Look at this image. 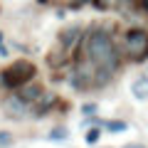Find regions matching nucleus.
Here are the masks:
<instances>
[{
	"label": "nucleus",
	"instance_id": "obj_1",
	"mask_svg": "<svg viewBox=\"0 0 148 148\" xmlns=\"http://www.w3.org/2000/svg\"><path fill=\"white\" fill-rule=\"evenodd\" d=\"M77 59H84L94 69L114 77L119 64H121V52H119V45L111 37V30H106L101 25L84 30L79 45H77Z\"/></svg>",
	"mask_w": 148,
	"mask_h": 148
},
{
	"label": "nucleus",
	"instance_id": "obj_2",
	"mask_svg": "<svg viewBox=\"0 0 148 148\" xmlns=\"http://www.w3.org/2000/svg\"><path fill=\"white\" fill-rule=\"evenodd\" d=\"M35 77H37L35 62H30V59H17V62H12L10 67H5L0 72V86L8 89V91H17L20 86L30 84Z\"/></svg>",
	"mask_w": 148,
	"mask_h": 148
},
{
	"label": "nucleus",
	"instance_id": "obj_3",
	"mask_svg": "<svg viewBox=\"0 0 148 148\" xmlns=\"http://www.w3.org/2000/svg\"><path fill=\"white\" fill-rule=\"evenodd\" d=\"M119 52L128 62H146L148 59V30H143V27H128L123 32Z\"/></svg>",
	"mask_w": 148,
	"mask_h": 148
},
{
	"label": "nucleus",
	"instance_id": "obj_4",
	"mask_svg": "<svg viewBox=\"0 0 148 148\" xmlns=\"http://www.w3.org/2000/svg\"><path fill=\"white\" fill-rule=\"evenodd\" d=\"M3 111H5L8 116H12V119H22V116H27V114H32V106L27 104V101H22L17 94H10L3 101Z\"/></svg>",
	"mask_w": 148,
	"mask_h": 148
},
{
	"label": "nucleus",
	"instance_id": "obj_5",
	"mask_svg": "<svg viewBox=\"0 0 148 148\" xmlns=\"http://www.w3.org/2000/svg\"><path fill=\"white\" fill-rule=\"evenodd\" d=\"M82 35H84V27H82V25H69V27H64V30L59 32V47H62L64 52L74 49L77 45H79Z\"/></svg>",
	"mask_w": 148,
	"mask_h": 148
},
{
	"label": "nucleus",
	"instance_id": "obj_6",
	"mask_svg": "<svg viewBox=\"0 0 148 148\" xmlns=\"http://www.w3.org/2000/svg\"><path fill=\"white\" fill-rule=\"evenodd\" d=\"M45 94H47V91H45V86H42V84H35V82H30V84H25V86H20V89H17V96H20L22 101H27L30 106L37 104Z\"/></svg>",
	"mask_w": 148,
	"mask_h": 148
},
{
	"label": "nucleus",
	"instance_id": "obj_7",
	"mask_svg": "<svg viewBox=\"0 0 148 148\" xmlns=\"http://www.w3.org/2000/svg\"><path fill=\"white\" fill-rule=\"evenodd\" d=\"M131 94L136 96V99H148V77H138V79H133L131 84Z\"/></svg>",
	"mask_w": 148,
	"mask_h": 148
},
{
	"label": "nucleus",
	"instance_id": "obj_8",
	"mask_svg": "<svg viewBox=\"0 0 148 148\" xmlns=\"http://www.w3.org/2000/svg\"><path fill=\"white\" fill-rule=\"evenodd\" d=\"M94 3V8L96 10H101V12H106V10H111V8H119L121 5V0H91Z\"/></svg>",
	"mask_w": 148,
	"mask_h": 148
},
{
	"label": "nucleus",
	"instance_id": "obj_9",
	"mask_svg": "<svg viewBox=\"0 0 148 148\" xmlns=\"http://www.w3.org/2000/svg\"><path fill=\"white\" fill-rule=\"evenodd\" d=\"M101 126H106V131H111V133H123L126 131V121H104Z\"/></svg>",
	"mask_w": 148,
	"mask_h": 148
},
{
	"label": "nucleus",
	"instance_id": "obj_10",
	"mask_svg": "<svg viewBox=\"0 0 148 148\" xmlns=\"http://www.w3.org/2000/svg\"><path fill=\"white\" fill-rule=\"evenodd\" d=\"M99 136H101V123H99V126H94V128H89V131H86L84 141H86V143L91 146V143H96V141H99Z\"/></svg>",
	"mask_w": 148,
	"mask_h": 148
},
{
	"label": "nucleus",
	"instance_id": "obj_11",
	"mask_svg": "<svg viewBox=\"0 0 148 148\" xmlns=\"http://www.w3.org/2000/svg\"><path fill=\"white\" fill-rule=\"evenodd\" d=\"M67 136H69L67 128H52V131H49V138H52V141H59V138H67Z\"/></svg>",
	"mask_w": 148,
	"mask_h": 148
},
{
	"label": "nucleus",
	"instance_id": "obj_12",
	"mask_svg": "<svg viewBox=\"0 0 148 148\" xmlns=\"http://www.w3.org/2000/svg\"><path fill=\"white\" fill-rule=\"evenodd\" d=\"M62 3H64L67 8H74V10H77V8L86 5V3H91V0H62Z\"/></svg>",
	"mask_w": 148,
	"mask_h": 148
},
{
	"label": "nucleus",
	"instance_id": "obj_13",
	"mask_svg": "<svg viewBox=\"0 0 148 148\" xmlns=\"http://www.w3.org/2000/svg\"><path fill=\"white\" fill-rule=\"evenodd\" d=\"M12 143V133L10 131H0V146H10Z\"/></svg>",
	"mask_w": 148,
	"mask_h": 148
},
{
	"label": "nucleus",
	"instance_id": "obj_14",
	"mask_svg": "<svg viewBox=\"0 0 148 148\" xmlns=\"http://www.w3.org/2000/svg\"><path fill=\"white\" fill-rule=\"evenodd\" d=\"M94 111H96V104H84V106H82V114H86V116L94 114Z\"/></svg>",
	"mask_w": 148,
	"mask_h": 148
},
{
	"label": "nucleus",
	"instance_id": "obj_15",
	"mask_svg": "<svg viewBox=\"0 0 148 148\" xmlns=\"http://www.w3.org/2000/svg\"><path fill=\"white\" fill-rule=\"evenodd\" d=\"M123 148H146V146H141V143H128V146H123Z\"/></svg>",
	"mask_w": 148,
	"mask_h": 148
},
{
	"label": "nucleus",
	"instance_id": "obj_16",
	"mask_svg": "<svg viewBox=\"0 0 148 148\" xmlns=\"http://www.w3.org/2000/svg\"><path fill=\"white\" fill-rule=\"evenodd\" d=\"M141 8H143L146 12H148V0H141Z\"/></svg>",
	"mask_w": 148,
	"mask_h": 148
},
{
	"label": "nucleus",
	"instance_id": "obj_17",
	"mask_svg": "<svg viewBox=\"0 0 148 148\" xmlns=\"http://www.w3.org/2000/svg\"><path fill=\"white\" fill-rule=\"evenodd\" d=\"M37 3H40V5H47V3H52V0H37Z\"/></svg>",
	"mask_w": 148,
	"mask_h": 148
}]
</instances>
